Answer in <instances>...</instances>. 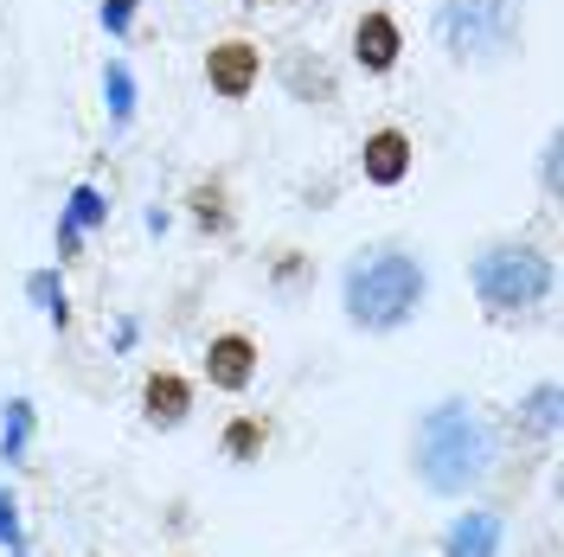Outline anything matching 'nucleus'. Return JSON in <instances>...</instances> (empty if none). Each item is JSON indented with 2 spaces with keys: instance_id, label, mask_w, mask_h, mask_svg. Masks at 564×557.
Masks as SVG:
<instances>
[{
  "instance_id": "nucleus-1",
  "label": "nucleus",
  "mask_w": 564,
  "mask_h": 557,
  "mask_svg": "<svg viewBox=\"0 0 564 557\" xmlns=\"http://www.w3.org/2000/svg\"><path fill=\"white\" fill-rule=\"evenodd\" d=\"M500 461V443H494V423L468 404V397H443L417 417V436H411V474H417L423 493L436 500H468L481 488Z\"/></svg>"
},
{
  "instance_id": "nucleus-2",
  "label": "nucleus",
  "mask_w": 564,
  "mask_h": 557,
  "mask_svg": "<svg viewBox=\"0 0 564 557\" xmlns=\"http://www.w3.org/2000/svg\"><path fill=\"white\" fill-rule=\"evenodd\" d=\"M430 302V270L411 244H366L340 276V308L359 334H398Z\"/></svg>"
},
{
  "instance_id": "nucleus-3",
  "label": "nucleus",
  "mask_w": 564,
  "mask_h": 557,
  "mask_svg": "<svg viewBox=\"0 0 564 557\" xmlns=\"http://www.w3.org/2000/svg\"><path fill=\"white\" fill-rule=\"evenodd\" d=\"M468 282H475V302L488 314H527L552 295V256L545 250L520 244V238H500V244H481L475 263H468Z\"/></svg>"
},
{
  "instance_id": "nucleus-4",
  "label": "nucleus",
  "mask_w": 564,
  "mask_h": 557,
  "mask_svg": "<svg viewBox=\"0 0 564 557\" xmlns=\"http://www.w3.org/2000/svg\"><path fill=\"white\" fill-rule=\"evenodd\" d=\"M520 33V0H443L436 7V39L456 65H488Z\"/></svg>"
},
{
  "instance_id": "nucleus-5",
  "label": "nucleus",
  "mask_w": 564,
  "mask_h": 557,
  "mask_svg": "<svg viewBox=\"0 0 564 557\" xmlns=\"http://www.w3.org/2000/svg\"><path fill=\"white\" fill-rule=\"evenodd\" d=\"M206 84H212V97H218V103H250V97H257V84H263V45L245 39V33L212 39Z\"/></svg>"
},
{
  "instance_id": "nucleus-6",
  "label": "nucleus",
  "mask_w": 564,
  "mask_h": 557,
  "mask_svg": "<svg viewBox=\"0 0 564 557\" xmlns=\"http://www.w3.org/2000/svg\"><path fill=\"white\" fill-rule=\"evenodd\" d=\"M257 365H263V352H257V340H250L245 327H225V334H212V340H206V379H212V391L245 397L250 384H257Z\"/></svg>"
},
{
  "instance_id": "nucleus-7",
  "label": "nucleus",
  "mask_w": 564,
  "mask_h": 557,
  "mask_svg": "<svg viewBox=\"0 0 564 557\" xmlns=\"http://www.w3.org/2000/svg\"><path fill=\"white\" fill-rule=\"evenodd\" d=\"M352 65L366 70V77H391L398 58H404V26L391 20L386 7H366L359 20H352Z\"/></svg>"
},
{
  "instance_id": "nucleus-8",
  "label": "nucleus",
  "mask_w": 564,
  "mask_h": 557,
  "mask_svg": "<svg viewBox=\"0 0 564 557\" xmlns=\"http://www.w3.org/2000/svg\"><path fill=\"white\" fill-rule=\"evenodd\" d=\"M411 167H417V141H411V129H398V122H386V129H372V135L359 141V174H366V186H404L411 179Z\"/></svg>"
},
{
  "instance_id": "nucleus-9",
  "label": "nucleus",
  "mask_w": 564,
  "mask_h": 557,
  "mask_svg": "<svg viewBox=\"0 0 564 557\" xmlns=\"http://www.w3.org/2000/svg\"><path fill=\"white\" fill-rule=\"evenodd\" d=\"M507 545V520L494 506H468L443 525V557H500Z\"/></svg>"
},
{
  "instance_id": "nucleus-10",
  "label": "nucleus",
  "mask_w": 564,
  "mask_h": 557,
  "mask_svg": "<svg viewBox=\"0 0 564 557\" xmlns=\"http://www.w3.org/2000/svg\"><path fill=\"white\" fill-rule=\"evenodd\" d=\"M141 417L154 423V429H180V423L193 417V384L180 379V372H148L141 379Z\"/></svg>"
},
{
  "instance_id": "nucleus-11",
  "label": "nucleus",
  "mask_w": 564,
  "mask_h": 557,
  "mask_svg": "<svg viewBox=\"0 0 564 557\" xmlns=\"http://www.w3.org/2000/svg\"><path fill=\"white\" fill-rule=\"evenodd\" d=\"M186 218L206 231V238H231V225H238V206H231V186L212 174V179H193L186 186Z\"/></svg>"
},
{
  "instance_id": "nucleus-12",
  "label": "nucleus",
  "mask_w": 564,
  "mask_h": 557,
  "mask_svg": "<svg viewBox=\"0 0 564 557\" xmlns=\"http://www.w3.org/2000/svg\"><path fill=\"white\" fill-rule=\"evenodd\" d=\"M558 404H564V391L552 379H539L527 397L513 404V429H520V436H539V443H545V436H558V423H564Z\"/></svg>"
},
{
  "instance_id": "nucleus-13",
  "label": "nucleus",
  "mask_w": 564,
  "mask_h": 557,
  "mask_svg": "<svg viewBox=\"0 0 564 557\" xmlns=\"http://www.w3.org/2000/svg\"><path fill=\"white\" fill-rule=\"evenodd\" d=\"M282 77H289L295 103H321V109L340 103V84H334V70L321 65V58H315V70H308V52H289V58H282Z\"/></svg>"
},
{
  "instance_id": "nucleus-14",
  "label": "nucleus",
  "mask_w": 564,
  "mask_h": 557,
  "mask_svg": "<svg viewBox=\"0 0 564 557\" xmlns=\"http://www.w3.org/2000/svg\"><path fill=\"white\" fill-rule=\"evenodd\" d=\"M263 449H270V417H231L225 423V436H218V455L231 461V468H250V461H263Z\"/></svg>"
},
{
  "instance_id": "nucleus-15",
  "label": "nucleus",
  "mask_w": 564,
  "mask_h": 557,
  "mask_svg": "<svg viewBox=\"0 0 564 557\" xmlns=\"http://www.w3.org/2000/svg\"><path fill=\"white\" fill-rule=\"evenodd\" d=\"M26 449H33V404L13 397L0 417V461H26Z\"/></svg>"
},
{
  "instance_id": "nucleus-16",
  "label": "nucleus",
  "mask_w": 564,
  "mask_h": 557,
  "mask_svg": "<svg viewBox=\"0 0 564 557\" xmlns=\"http://www.w3.org/2000/svg\"><path fill=\"white\" fill-rule=\"evenodd\" d=\"M26 545V525H20V500L13 488H0V551H20Z\"/></svg>"
},
{
  "instance_id": "nucleus-17",
  "label": "nucleus",
  "mask_w": 564,
  "mask_h": 557,
  "mask_svg": "<svg viewBox=\"0 0 564 557\" xmlns=\"http://www.w3.org/2000/svg\"><path fill=\"white\" fill-rule=\"evenodd\" d=\"M109 103H116V116H129V77L122 70H109Z\"/></svg>"
},
{
  "instance_id": "nucleus-18",
  "label": "nucleus",
  "mask_w": 564,
  "mask_h": 557,
  "mask_svg": "<svg viewBox=\"0 0 564 557\" xmlns=\"http://www.w3.org/2000/svg\"><path fill=\"white\" fill-rule=\"evenodd\" d=\"M104 218V199L97 193H77V225H97Z\"/></svg>"
},
{
  "instance_id": "nucleus-19",
  "label": "nucleus",
  "mask_w": 564,
  "mask_h": 557,
  "mask_svg": "<svg viewBox=\"0 0 564 557\" xmlns=\"http://www.w3.org/2000/svg\"><path fill=\"white\" fill-rule=\"evenodd\" d=\"M104 26H116V33L129 26V0H109V7H104Z\"/></svg>"
},
{
  "instance_id": "nucleus-20",
  "label": "nucleus",
  "mask_w": 564,
  "mask_h": 557,
  "mask_svg": "<svg viewBox=\"0 0 564 557\" xmlns=\"http://www.w3.org/2000/svg\"><path fill=\"white\" fill-rule=\"evenodd\" d=\"M539 174H545V186H558V141H545V167Z\"/></svg>"
},
{
  "instance_id": "nucleus-21",
  "label": "nucleus",
  "mask_w": 564,
  "mask_h": 557,
  "mask_svg": "<svg viewBox=\"0 0 564 557\" xmlns=\"http://www.w3.org/2000/svg\"><path fill=\"white\" fill-rule=\"evenodd\" d=\"M7 557H33V551H26V545H20V551H7Z\"/></svg>"
},
{
  "instance_id": "nucleus-22",
  "label": "nucleus",
  "mask_w": 564,
  "mask_h": 557,
  "mask_svg": "<svg viewBox=\"0 0 564 557\" xmlns=\"http://www.w3.org/2000/svg\"><path fill=\"white\" fill-rule=\"evenodd\" d=\"M245 7H270V0H245Z\"/></svg>"
}]
</instances>
